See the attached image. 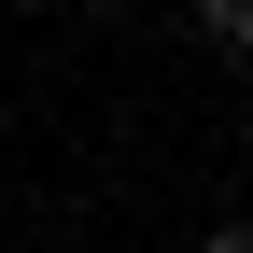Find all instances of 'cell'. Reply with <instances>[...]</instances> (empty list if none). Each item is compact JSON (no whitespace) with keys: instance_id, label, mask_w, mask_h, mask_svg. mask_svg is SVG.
I'll return each mask as SVG.
<instances>
[{"instance_id":"cell-3","label":"cell","mask_w":253,"mask_h":253,"mask_svg":"<svg viewBox=\"0 0 253 253\" xmlns=\"http://www.w3.org/2000/svg\"><path fill=\"white\" fill-rule=\"evenodd\" d=\"M0 14H56V0H0Z\"/></svg>"},{"instance_id":"cell-4","label":"cell","mask_w":253,"mask_h":253,"mask_svg":"<svg viewBox=\"0 0 253 253\" xmlns=\"http://www.w3.org/2000/svg\"><path fill=\"white\" fill-rule=\"evenodd\" d=\"M99 14H141V0H99Z\"/></svg>"},{"instance_id":"cell-1","label":"cell","mask_w":253,"mask_h":253,"mask_svg":"<svg viewBox=\"0 0 253 253\" xmlns=\"http://www.w3.org/2000/svg\"><path fill=\"white\" fill-rule=\"evenodd\" d=\"M197 42H211V56H239V42H253V0H197Z\"/></svg>"},{"instance_id":"cell-2","label":"cell","mask_w":253,"mask_h":253,"mask_svg":"<svg viewBox=\"0 0 253 253\" xmlns=\"http://www.w3.org/2000/svg\"><path fill=\"white\" fill-rule=\"evenodd\" d=\"M197 253H253V239H239V225H211V239H197Z\"/></svg>"}]
</instances>
